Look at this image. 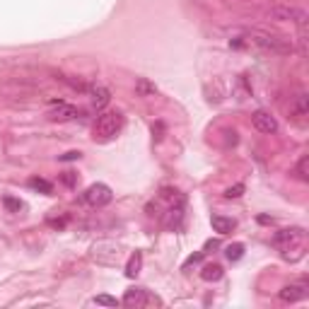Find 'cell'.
<instances>
[{"label": "cell", "mask_w": 309, "mask_h": 309, "mask_svg": "<svg viewBox=\"0 0 309 309\" xmlns=\"http://www.w3.org/2000/svg\"><path fill=\"white\" fill-rule=\"evenodd\" d=\"M244 39L249 41L251 46L261 49V51H268V54H278V56H287L295 51L292 41L280 37V34H270L263 29H246L244 32Z\"/></svg>", "instance_id": "1"}, {"label": "cell", "mask_w": 309, "mask_h": 309, "mask_svg": "<svg viewBox=\"0 0 309 309\" xmlns=\"http://www.w3.org/2000/svg\"><path fill=\"white\" fill-rule=\"evenodd\" d=\"M270 20H275V22H295L299 27H304L309 22V13L304 8H299V5H290V3H275V5H270L268 10H266Z\"/></svg>", "instance_id": "2"}, {"label": "cell", "mask_w": 309, "mask_h": 309, "mask_svg": "<svg viewBox=\"0 0 309 309\" xmlns=\"http://www.w3.org/2000/svg\"><path fill=\"white\" fill-rule=\"evenodd\" d=\"M304 239H307V234H304V229L302 227H287V229H280L278 234H275V246L282 251V256L287 258L290 251H302V246H304Z\"/></svg>", "instance_id": "3"}, {"label": "cell", "mask_w": 309, "mask_h": 309, "mask_svg": "<svg viewBox=\"0 0 309 309\" xmlns=\"http://www.w3.org/2000/svg\"><path fill=\"white\" fill-rule=\"evenodd\" d=\"M123 128V116L119 111H104L97 123H94V138H99V140H109V138H114V135L119 133Z\"/></svg>", "instance_id": "4"}, {"label": "cell", "mask_w": 309, "mask_h": 309, "mask_svg": "<svg viewBox=\"0 0 309 309\" xmlns=\"http://www.w3.org/2000/svg\"><path fill=\"white\" fill-rule=\"evenodd\" d=\"M92 258L97 263H107V266H116L119 258H121V246L116 242H109V239H102L92 246Z\"/></svg>", "instance_id": "5"}, {"label": "cell", "mask_w": 309, "mask_h": 309, "mask_svg": "<svg viewBox=\"0 0 309 309\" xmlns=\"http://www.w3.org/2000/svg\"><path fill=\"white\" fill-rule=\"evenodd\" d=\"M121 304H126V307H150V304H157V307H160L162 299L160 297L148 295L145 287H131V290H126Z\"/></svg>", "instance_id": "6"}, {"label": "cell", "mask_w": 309, "mask_h": 309, "mask_svg": "<svg viewBox=\"0 0 309 309\" xmlns=\"http://www.w3.org/2000/svg\"><path fill=\"white\" fill-rule=\"evenodd\" d=\"M114 198V193H111V188L107 184H92V186L85 191V201L90 203L92 208H104L109 205Z\"/></svg>", "instance_id": "7"}, {"label": "cell", "mask_w": 309, "mask_h": 309, "mask_svg": "<svg viewBox=\"0 0 309 309\" xmlns=\"http://www.w3.org/2000/svg\"><path fill=\"white\" fill-rule=\"evenodd\" d=\"M251 121H254V128L256 131H261V133H275V131H278V121L270 116L268 111H263V109L256 111Z\"/></svg>", "instance_id": "8"}, {"label": "cell", "mask_w": 309, "mask_h": 309, "mask_svg": "<svg viewBox=\"0 0 309 309\" xmlns=\"http://www.w3.org/2000/svg\"><path fill=\"white\" fill-rule=\"evenodd\" d=\"M309 295L307 285L304 282H297V285H287L280 290V299L282 302H297V299H304Z\"/></svg>", "instance_id": "9"}, {"label": "cell", "mask_w": 309, "mask_h": 309, "mask_svg": "<svg viewBox=\"0 0 309 309\" xmlns=\"http://www.w3.org/2000/svg\"><path fill=\"white\" fill-rule=\"evenodd\" d=\"M80 111L75 107H70V104H63V102H58V107L51 111V119L54 121H68V119H75Z\"/></svg>", "instance_id": "10"}, {"label": "cell", "mask_w": 309, "mask_h": 309, "mask_svg": "<svg viewBox=\"0 0 309 309\" xmlns=\"http://www.w3.org/2000/svg\"><path fill=\"white\" fill-rule=\"evenodd\" d=\"M213 229H215L217 234H229L232 229L237 227V222L232 220V217H225V215H213Z\"/></svg>", "instance_id": "11"}, {"label": "cell", "mask_w": 309, "mask_h": 309, "mask_svg": "<svg viewBox=\"0 0 309 309\" xmlns=\"http://www.w3.org/2000/svg\"><path fill=\"white\" fill-rule=\"evenodd\" d=\"M140 268H143V251H133L131 258H128V263H126V275L135 278L140 273Z\"/></svg>", "instance_id": "12"}, {"label": "cell", "mask_w": 309, "mask_h": 309, "mask_svg": "<svg viewBox=\"0 0 309 309\" xmlns=\"http://www.w3.org/2000/svg\"><path fill=\"white\" fill-rule=\"evenodd\" d=\"M135 92H138V97H152L157 92V87H155V82L145 80V78H138L135 80Z\"/></svg>", "instance_id": "13"}, {"label": "cell", "mask_w": 309, "mask_h": 309, "mask_svg": "<svg viewBox=\"0 0 309 309\" xmlns=\"http://www.w3.org/2000/svg\"><path fill=\"white\" fill-rule=\"evenodd\" d=\"M290 111H292L295 116H299V119H302V116H307V94H304V92L297 94L295 102H292V107H290Z\"/></svg>", "instance_id": "14"}, {"label": "cell", "mask_w": 309, "mask_h": 309, "mask_svg": "<svg viewBox=\"0 0 309 309\" xmlns=\"http://www.w3.org/2000/svg\"><path fill=\"white\" fill-rule=\"evenodd\" d=\"M201 278L208 282L213 280H220L222 278V266H217V263H210V266H205V268L201 270Z\"/></svg>", "instance_id": "15"}, {"label": "cell", "mask_w": 309, "mask_h": 309, "mask_svg": "<svg viewBox=\"0 0 309 309\" xmlns=\"http://www.w3.org/2000/svg\"><path fill=\"white\" fill-rule=\"evenodd\" d=\"M29 186L34 188V191H41V193H51V191H54V186H51L46 179H39V176L29 179Z\"/></svg>", "instance_id": "16"}, {"label": "cell", "mask_w": 309, "mask_h": 309, "mask_svg": "<svg viewBox=\"0 0 309 309\" xmlns=\"http://www.w3.org/2000/svg\"><path fill=\"white\" fill-rule=\"evenodd\" d=\"M225 254H227L229 261H239V258L244 256V244H229Z\"/></svg>", "instance_id": "17"}, {"label": "cell", "mask_w": 309, "mask_h": 309, "mask_svg": "<svg viewBox=\"0 0 309 309\" xmlns=\"http://www.w3.org/2000/svg\"><path fill=\"white\" fill-rule=\"evenodd\" d=\"M94 304H102V307H119L121 302L111 295H97L94 297Z\"/></svg>", "instance_id": "18"}, {"label": "cell", "mask_w": 309, "mask_h": 309, "mask_svg": "<svg viewBox=\"0 0 309 309\" xmlns=\"http://www.w3.org/2000/svg\"><path fill=\"white\" fill-rule=\"evenodd\" d=\"M307 167H309V157H307V155H304L302 160L297 162V176H299L302 181H307V179H309V174H307Z\"/></svg>", "instance_id": "19"}, {"label": "cell", "mask_w": 309, "mask_h": 309, "mask_svg": "<svg viewBox=\"0 0 309 309\" xmlns=\"http://www.w3.org/2000/svg\"><path fill=\"white\" fill-rule=\"evenodd\" d=\"M3 203H5V208H10L13 213H20V210L25 208V203L17 201V198H10V196H5V198H3Z\"/></svg>", "instance_id": "20"}, {"label": "cell", "mask_w": 309, "mask_h": 309, "mask_svg": "<svg viewBox=\"0 0 309 309\" xmlns=\"http://www.w3.org/2000/svg\"><path fill=\"white\" fill-rule=\"evenodd\" d=\"M107 102H109V92H107V90H102V87H99V90H94V104H97V107H104Z\"/></svg>", "instance_id": "21"}, {"label": "cell", "mask_w": 309, "mask_h": 309, "mask_svg": "<svg viewBox=\"0 0 309 309\" xmlns=\"http://www.w3.org/2000/svg\"><path fill=\"white\" fill-rule=\"evenodd\" d=\"M242 191H244V186H242V184H237V186L227 188V193H225V196H227V198H239V196H242Z\"/></svg>", "instance_id": "22"}, {"label": "cell", "mask_w": 309, "mask_h": 309, "mask_svg": "<svg viewBox=\"0 0 309 309\" xmlns=\"http://www.w3.org/2000/svg\"><path fill=\"white\" fill-rule=\"evenodd\" d=\"M201 258H203V251H198V254H193V256H188V261L184 263V268H191V266H193V263H198Z\"/></svg>", "instance_id": "23"}, {"label": "cell", "mask_w": 309, "mask_h": 309, "mask_svg": "<svg viewBox=\"0 0 309 309\" xmlns=\"http://www.w3.org/2000/svg\"><path fill=\"white\" fill-rule=\"evenodd\" d=\"M63 160L70 162V160H80V152H68V155H63Z\"/></svg>", "instance_id": "24"}, {"label": "cell", "mask_w": 309, "mask_h": 309, "mask_svg": "<svg viewBox=\"0 0 309 309\" xmlns=\"http://www.w3.org/2000/svg\"><path fill=\"white\" fill-rule=\"evenodd\" d=\"M63 181H66L68 186H73V184H75V176L70 174V172H66V176H63Z\"/></svg>", "instance_id": "25"}]
</instances>
